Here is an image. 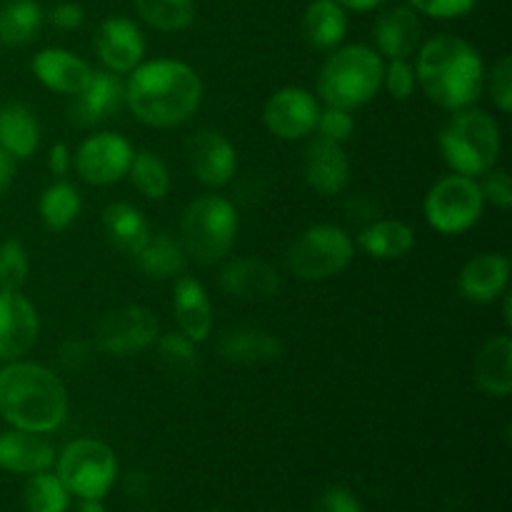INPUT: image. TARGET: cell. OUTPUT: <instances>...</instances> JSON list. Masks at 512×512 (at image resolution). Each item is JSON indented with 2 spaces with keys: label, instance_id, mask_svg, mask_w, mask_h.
<instances>
[{
  "label": "cell",
  "instance_id": "obj_49",
  "mask_svg": "<svg viewBox=\"0 0 512 512\" xmlns=\"http://www.w3.org/2000/svg\"><path fill=\"white\" fill-rule=\"evenodd\" d=\"M338 5H343V8H350V10H360V13H365V10H373V8H380V5L385 3V0H335Z\"/></svg>",
  "mask_w": 512,
  "mask_h": 512
},
{
  "label": "cell",
  "instance_id": "obj_9",
  "mask_svg": "<svg viewBox=\"0 0 512 512\" xmlns=\"http://www.w3.org/2000/svg\"><path fill=\"white\" fill-rule=\"evenodd\" d=\"M425 220L438 233L458 235L473 228L485 208L480 183L468 175H445L430 188L425 198Z\"/></svg>",
  "mask_w": 512,
  "mask_h": 512
},
{
  "label": "cell",
  "instance_id": "obj_32",
  "mask_svg": "<svg viewBox=\"0 0 512 512\" xmlns=\"http://www.w3.org/2000/svg\"><path fill=\"white\" fill-rule=\"evenodd\" d=\"M80 193L70 183L60 180L53 183L50 188L43 190L40 195V218H43L45 228L60 233L68 230L80 215Z\"/></svg>",
  "mask_w": 512,
  "mask_h": 512
},
{
  "label": "cell",
  "instance_id": "obj_21",
  "mask_svg": "<svg viewBox=\"0 0 512 512\" xmlns=\"http://www.w3.org/2000/svg\"><path fill=\"white\" fill-rule=\"evenodd\" d=\"M33 73L53 93L78 95L93 75V68L70 50L48 48L33 58Z\"/></svg>",
  "mask_w": 512,
  "mask_h": 512
},
{
  "label": "cell",
  "instance_id": "obj_15",
  "mask_svg": "<svg viewBox=\"0 0 512 512\" xmlns=\"http://www.w3.org/2000/svg\"><path fill=\"white\" fill-rule=\"evenodd\" d=\"M188 158L195 178L210 188L228 185L238 170V153L218 130H198L188 143Z\"/></svg>",
  "mask_w": 512,
  "mask_h": 512
},
{
  "label": "cell",
  "instance_id": "obj_46",
  "mask_svg": "<svg viewBox=\"0 0 512 512\" xmlns=\"http://www.w3.org/2000/svg\"><path fill=\"white\" fill-rule=\"evenodd\" d=\"M345 210H348L350 220H370V223L380 215V205L373 198H368V195H355V198H350Z\"/></svg>",
  "mask_w": 512,
  "mask_h": 512
},
{
  "label": "cell",
  "instance_id": "obj_27",
  "mask_svg": "<svg viewBox=\"0 0 512 512\" xmlns=\"http://www.w3.org/2000/svg\"><path fill=\"white\" fill-rule=\"evenodd\" d=\"M103 228L110 245L118 248L123 255H130V258H135L150 238L148 220L130 203L108 205L103 210Z\"/></svg>",
  "mask_w": 512,
  "mask_h": 512
},
{
  "label": "cell",
  "instance_id": "obj_23",
  "mask_svg": "<svg viewBox=\"0 0 512 512\" xmlns=\"http://www.w3.org/2000/svg\"><path fill=\"white\" fill-rule=\"evenodd\" d=\"M473 378L490 398H508L512 390V340L495 335L485 340L473 363Z\"/></svg>",
  "mask_w": 512,
  "mask_h": 512
},
{
  "label": "cell",
  "instance_id": "obj_14",
  "mask_svg": "<svg viewBox=\"0 0 512 512\" xmlns=\"http://www.w3.org/2000/svg\"><path fill=\"white\" fill-rule=\"evenodd\" d=\"M38 313L20 290H0V360H20L38 340Z\"/></svg>",
  "mask_w": 512,
  "mask_h": 512
},
{
  "label": "cell",
  "instance_id": "obj_40",
  "mask_svg": "<svg viewBox=\"0 0 512 512\" xmlns=\"http://www.w3.org/2000/svg\"><path fill=\"white\" fill-rule=\"evenodd\" d=\"M353 118H350V110H343V108H325L320 110L318 115V125H315V130H318L323 138L328 140H335V143L343 145L345 140L353 135Z\"/></svg>",
  "mask_w": 512,
  "mask_h": 512
},
{
  "label": "cell",
  "instance_id": "obj_29",
  "mask_svg": "<svg viewBox=\"0 0 512 512\" xmlns=\"http://www.w3.org/2000/svg\"><path fill=\"white\" fill-rule=\"evenodd\" d=\"M358 245L378 260H398L413 250L415 233L403 220H373L358 235Z\"/></svg>",
  "mask_w": 512,
  "mask_h": 512
},
{
  "label": "cell",
  "instance_id": "obj_47",
  "mask_svg": "<svg viewBox=\"0 0 512 512\" xmlns=\"http://www.w3.org/2000/svg\"><path fill=\"white\" fill-rule=\"evenodd\" d=\"M70 165H73V158H70L68 145H63V143L53 145V148H50V153H48V170H50V173H53L55 178H65V175H68V170H70Z\"/></svg>",
  "mask_w": 512,
  "mask_h": 512
},
{
  "label": "cell",
  "instance_id": "obj_6",
  "mask_svg": "<svg viewBox=\"0 0 512 512\" xmlns=\"http://www.w3.org/2000/svg\"><path fill=\"white\" fill-rule=\"evenodd\" d=\"M183 248L195 263L213 265L230 253L238 235V213L233 203L220 195H203L185 208Z\"/></svg>",
  "mask_w": 512,
  "mask_h": 512
},
{
  "label": "cell",
  "instance_id": "obj_43",
  "mask_svg": "<svg viewBox=\"0 0 512 512\" xmlns=\"http://www.w3.org/2000/svg\"><path fill=\"white\" fill-rule=\"evenodd\" d=\"M315 512H363V505L350 490L345 488H328L318 498Z\"/></svg>",
  "mask_w": 512,
  "mask_h": 512
},
{
  "label": "cell",
  "instance_id": "obj_36",
  "mask_svg": "<svg viewBox=\"0 0 512 512\" xmlns=\"http://www.w3.org/2000/svg\"><path fill=\"white\" fill-rule=\"evenodd\" d=\"M160 368L168 375H193L198 368V353L195 343L183 333H165L155 340Z\"/></svg>",
  "mask_w": 512,
  "mask_h": 512
},
{
  "label": "cell",
  "instance_id": "obj_17",
  "mask_svg": "<svg viewBox=\"0 0 512 512\" xmlns=\"http://www.w3.org/2000/svg\"><path fill=\"white\" fill-rule=\"evenodd\" d=\"M95 50L110 73H133L145 55V38L128 18H108L95 35Z\"/></svg>",
  "mask_w": 512,
  "mask_h": 512
},
{
  "label": "cell",
  "instance_id": "obj_44",
  "mask_svg": "<svg viewBox=\"0 0 512 512\" xmlns=\"http://www.w3.org/2000/svg\"><path fill=\"white\" fill-rule=\"evenodd\" d=\"M90 345L83 343V340H65L58 350V360L65 370L70 373H78L85 365L90 363Z\"/></svg>",
  "mask_w": 512,
  "mask_h": 512
},
{
  "label": "cell",
  "instance_id": "obj_26",
  "mask_svg": "<svg viewBox=\"0 0 512 512\" xmlns=\"http://www.w3.org/2000/svg\"><path fill=\"white\" fill-rule=\"evenodd\" d=\"M38 118L23 103L0 105V150L15 160H25L38 150Z\"/></svg>",
  "mask_w": 512,
  "mask_h": 512
},
{
  "label": "cell",
  "instance_id": "obj_48",
  "mask_svg": "<svg viewBox=\"0 0 512 512\" xmlns=\"http://www.w3.org/2000/svg\"><path fill=\"white\" fill-rule=\"evenodd\" d=\"M15 178V158H10L5 150H0V193L8 190V185Z\"/></svg>",
  "mask_w": 512,
  "mask_h": 512
},
{
  "label": "cell",
  "instance_id": "obj_41",
  "mask_svg": "<svg viewBox=\"0 0 512 512\" xmlns=\"http://www.w3.org/2000/svg\"><path fill=\"white\" fill-rule=\"evenodd\" d=\"M485 180L480 183V193H483L485 203H493L495 208L508 210L512 208V183L510 175L505 170H493L483 173Z\"/></svg>",
  "mask_w": 512,
  "mask_h": 512
},
{
  "label": "cell",
  "instance_id": "obj_12",
  "mask_svg": "<svg viewBox=\"0 0 512 512\" xmlns=\"http://www.w3.org/2000/svg\"><path fill=\"white\" fill-rule=\"evenodd\" d=\"M320 105L305 88H280L265 103V128L280 140H303L318 125Z\"/></svg>",
  "mask_w": 512,
  "mask_h": 512
},
{
  "label": "cell",
  "instance_id": "obj_18",
  "mask_svg": "<svg viewBox=\"0 0 512 512\" xmlns=\"http://www.w3.org/2000/svg\"><path fill=\"white\" fill-rule=\"evenodd\" d=\"M510 280V260L498 253H480L463 265L458 288L470 303H493L505 295Z\"/></svg>",
  "mask_w": 512,
  "mask_h": 512
},
{
  "label": "cell",
  "instance_id": "obj_30",
  "mask_svg": "<svg viewBox=\"0 0 512 512\" xmlns=\"http://www.w3.org/2000/svg\"><path fill=\"white\" fill-rule=\"evenodd\" d=\"M345 30H348V18H345L343 5H338L335 0H315L305 10L303 35L313 48H335L345 38Z\"/></svg>",
  "mask_w": 512,
  "mask_h": 512
},
{
  "label": "cell",
  "instance_id": "obj_10",
  "mask_svg": "<svg viewBox=\"0 0 512 512\" xmlns=\"http://www.w3.org/2000/svg\"><path fill=\"white\" fill-rule=\"evenodd\" d=\"M158 335V318L153 310L143 308V305H125V308L110 310L95 330L98 348L108 355H118V358L143 353L158 340Z\"/></svg>",
  "mask_w": 512,
  "mask_h": 512
},
{
  "label": "cell",
  "instance_id": "obj_16",
  "mask_svg": "<svg viewBox=\"0 0 512 512\" xmlns=\"http://www.w3.org/2000/svg\"><path fill=\"white\" fill-rule=\"evenodd\" d=\"M303 175L305 183L325 198L343 193L350 180V160L343 145L323 138V135L310 140L305 148Z\"/></svg>",
  "mask_w": 512,
  "mask_h": 512
},
{
  "label": "cell",
  "instance_id": "obj_8",
  "mask_svg": "<svg viewBox=\"0 0 512 512\" xmlns=\"http://www.w3.org/2000/svg\"><path fill=\"white\" fill-rule=\"evenodd\" d=\"M118 463L113 450L100 440H73L58 460V478L80 500H100L113 485Z\"/></svg>",
  "mask_w": 512,
  "mask_h": 512
},
{
  "label": "cell",
  "instance_id": "obj_37",
  "mask_svg": "<svg viewBox=\"0 0 512 512\" xmlns=\"http://www.w3.org/2000/svg\"><path fill=\"white\" fill-rule=\"evenodd\" d=\"M28 253L20 240H5L0 245V290H20L28 280Z\"/></svg>",
  "mask_w": 512,
  "mask_h": 512
},
{
  "label": "cell",
  "instance_id": "obj_13",
  "mask_svg": "<svg viewBox=\"0 0 512 512\" xmlns=\"http://www.w3.org/2000/svg\"><path fill=\"white\" fill-rule=\"evenodd\" d=\"M125 105V83L118 73L110 70H93L90 80L78 95H73L68 115L78 128H93V125L108 123L110 118L123 110Z\"/></svg>",
  "mask_w": 512,
  "mask_h": 512
},
{
  "label": "cell",
  "instance_id": "obj_20",
  "mask_svg": "<svg viewBox=\"0 0 512 512\" xmlns=\"http://www.w3.org/2000/svg\"><path fill=\"white\" fill-rule=\"evenodd\" d=\"M220 288L240 300H270L280 290V275L260 258H235L220 273Z\"/></svg>",
  "mask_w": 512,
  "mask_h": 512
},
{
  "label": "cell",
  "instance_id": "obj_7",
  "mask_svg": "<svg viewBox=\"0 0 512 512\" xmlns=\"http://www.w3.org/2000/svg\"><path fill=\"white\" fill-rule=\"evenodd\" d=\"M353 260V240L338 225H313L288 250V268L295 278L318 283L343 273Z\"/></svg>",
  "mask_w": 512,
  "mask_h": 512
},
{
  "label": "cell",
  "instance_id": "obj_5",
  "mask_svg": "<svg viewBox=\"0 0 512 512\" xmlns=\"http://www.w3.org/2000/svg\"><path fill=\"white\" fill-rule=\"evenodd\" d=\"M440 153L458 175L488 173L500 155L498 123L485 110H455L440 130Z\"/></svg>",
  "mask_w": 512,
  "mask_h": 512
},
{
  "label": "cell",
  "instance_id": "obj_52",
  "mask_svg": "<svg viewBox=\"0 0 512 512\" xmlns=\"http://www.w3.org/2000/svg\"><path fill=\"white\" fill-rule=\"evenodd\" d=\"M213 512H218V510H213Z\"/></svg>",
  "mask_w": 512,
  "mask_h": 512
},
{
  "label": "cell",
  "instance_id": "obj_31",
  "mask_svg": "<svg viewBox=\"0 0 512 512\" xmlns=\"http://www.w3.org/2000/svg\"><path fill=\"white\" fill-rule=\"evenodd\" d=\"M40 25H43V13L33 0H10L0 10V43L8 48L28 45L30 40L38 38Z\"/></svg>",
  "mask_w": 512,
  "mask_h": 512
},
{
  "label": "cell",
  "instance_id": "obj_42",
  "mask_svg": "<svg viewBox=\"0 0 512 512\" xmlns=\"http://www.w3.org/2000/svg\"><path fill=\"white\" fill-rule=\"evenodd\" d=\"M410 3H413V10H420V13L430 15V18L450 20L470 13L478 0H410Z\"/></svg>",
  "mask_w": 512,
  "mask_h": 512
},
{
  "label": "cell",
  "instance_id": "obj_50",
  "mask_svg": "<svg viewBox=\"0 0 512 512\" xmlns=\"http://www.w3.org/2000/svg\"><path fill=\"white\" fill-rule=\"evenodd\" d=\"M78 512H105V508L100 505V500H83Z\"/></svg>",
  "mask_w": 512,
  "mask_h": 512
},
{
  "label": "cell",
  "instance_id": "obj_24",
  "mask_svg": "<svg viewBox=\"0 0 512 512\" xmlns=\"http://www.w3.org/2000/svg\"><path fill=\"white\" fill-rule=\"evenodd\" d=\"M218 353L225 363L233 365H268L278 363L283 355V345L275 335L258 328H230L225 330L218 343Z\"/></svg>",
  "mask_w": 512,
  "mask_h": 512
},
{
  "label": "cell",
  "instance_id": "obj_22",
  "mask_svg": "<svg viewBox=\"0 0 512 512\" xmlns=\"http://www.w3.org/2000/svg\"><path fill=\"white\" fill-rule=\"evenodd\" d=\"M55 450L53 445L38 433L28 430H8L0 433V468L18 475L43 473L53 465Z\"/></svg>",
  "mask_w": 512,
  "mask_h": 512
},
{
  "label": "cell",
  "instance_id": "obj_51",
  "mask_svg": "<svg viewBox=\"0 0 512 512\" xmlns=\"http://www.w3.org/2000/svg\"><path fill=\"white\" fill-rule=\"evenodd\" d=\"M503 320H505V325H508V328H510V325H512V318H510V295H505V308H503Z\"/></svg>",
  "mask_w": 512,
  "mask_h": 512
},
{
  "label": "cell",
  "instance_id": "obj_19",
  "mask_svg": "<svg viewBox=\"0 0 512 512\" xmlns=\"http://www.w3.org/2000/svg\"><path fill=\"white\" fill-rule=\"evenodd\" d=\"M173 313L180 333L193 343H205L213 330V305L203 283L193 275H180L173 285Z\"/></svg>",
  "mask_w": 512,
  "mask_h": 512
},
{
  "label": "cell",
  "instance_id": "obj_33",
  "mask_svg": "<svg viewBox=\"0 0 512 512\" xmlns=\"http://www.w3.org/2000/svg\"><path fill=\"white\" fill-rule=\"evenodd\" d=\"M130 180L138 188L140 195H145L148 200H163L170 190V173L168 165L160 160V155H155L153 150H140L133 153L128 168Z\"/></svg>",
  "mask_w": 512,
  "mask_h": 512
},
{
  "label": "cell",
  "instance_id": "obj_25",
  "mask_svg": "<svg viewBox=\"0 0 512 512\" xmlns=\"http://www.w3.org/2000/svg\"><path fill=\"white\" fill-rule=\"evenodd\" d=\"M420 33H423V25H420L418 13L413 8L398 5L380 15L373 35L380 53L388 55L390 60H408L418 50Z\"/></svg>",
  "mask_w": 512,
  "mask_h": 512
},
{
  "label": "cell",
  "instance_id": "obj_35",
  "mask_svg": "<svg viewBox=\"0 0 512 512\" xmlns=\"http://www.w3.org/2000/svg\"><path fill=\"white\" fill-rule=\"evenodd\" d=\"M70 493L58 475L35 473L30 483L25 485V508L28 512H65L68 510Z\"/></svg>",
  "mask_w": 512,
  "mask_h": 512
},
{
  "label": "cell",
  "instance_id": "obj_4",
  "mask_svg": "<svg viewBox=\"0 0 512 512\" xmlns=\"http://www.w3.org/2000/svg\"><path fill=\"white\" fill-rule=\"evenodd\" d=\"M383 60L368 45H348L325 60L318 93L330 108L355 110L370 103L383 85Z\"/></svg>",
  "mask_w": 512,
  "mask_h": 512
},
{
  "label": "cell",
  "instance_id": "obj_3",
  "mask_svg": "<svg viewBox=\"0 0 512 512\" xmlns=\"http://www.w3.org/2000/svg\"><path fill=\"white\" fill-rule=\"evenodd\" d=\"M415 78L435 105L463 110L480 98L485 68L478 50L468 40L438 35L420 48Z\"/></svg>",
  "mask_w": 512,
  "mask_h": 512
},
{
  "label": "cell",
  "instance_id": "obj_11",
  "mask_svg": "<svg viewBox=\"0 0 512 512\" xmlns=\"http://www.w3.org/2000/svg\"><path fill=\"white\" fill-rule=\"evenodd\" d=\"M133 145L118 133L90 135L75 153V170L90 185H113L128 175Z\"/></svg>",
  "mask_w": 512,
  "mask_h": 512
},
{
  "label": "cell",
  "instance_id": "obj_45",
  "mask_svg": "<svg viewBox=\"0 0 512 512\" xmlns=\"http://www.w3.org/2000/svg\"><path fill=\"white\" fill-rule=\"evenodd\" d=\"M83 8H80L78 3H60L55 5L53 13H50V20H53V25L58 30H75L83 25Z\"/></svg>",
  "mask_w": 512,
  "mask_h": 512
},
{
  "label": "cell",
  "instance_id": "obj_28",
  "mask_svg": "<svg viewBox=\"0 0 512 512\" xmlns=\"http://www.w3.org/2000/svg\"><path fill=\"white\" fill-rule=\"evenodd\" d=\"M135 263H138V268L148 278L173 280L180 278L185 273V268H188V253H185L183 243L170 238L168 233H158L150 235L143 250L135 255Z\"/></svg>",
  "mask_w": 512,
  "mask_h": 512
},
{
  "label": "cell",
  "instance_id": "obj_1",
  "mask_svg": "<svg viewBox=\"0 0 512 512\" xmlns=\"http://www.w3.org/2000/svg\"><path fill=\"white\" fill-rule=\"evenodd\" d=\"M203 100V83L190 65L160 58L138 65L125 85V105L150 128H175Z\"/></svg>",
  "mask_w": 512,
  "mask_h": 512
},
{
  "label": "cell",
  "instance_id": "obj_2",
  "mask_svg": "<svg viewBox=\"0 0 512 512\" xmlns=\"http://www.w3.org/2000/svg\"><path fill=\"white\" fill-rule=\"evenodd\" d=\"M0 415L15 430L53 433L68 415V390L53 370L13 360L0 370Z\"/></svg>",
  "mask_w": 512,
  "mask_h": 512
},
{
  "label": "cell",
  "instance_id": "obj_39",
  "mask_svg": "<svg viewBox=\"0 0 512 512\" xmlns=\"http://www.w3.org/2000/svg\"><path fill=\"white\" fill-rule=\"evenodd\" d=\"M383 83L395 100H408L418 78H415V68L408 60H390L388 68L383 70Z\"/></svg>",
  "mask_w": 512,
  "mask_h": 512
},
{
  "label": "cell",
  "instance_id": "obj_38",
  "mask_svg": "<svg viewBox=\"0 0 512 512\" xmlns=\"http://www.w3.org/2000/svg\"><path fill=\"white\" fill-rule=\"evenodd\" d=\"M490 98L498 105L500 113H510L512 110V58L503 55L498 63L490 70Z\"/></svg>",
  "mask_w": 512,
  "mask_h": 512
},
{
  "label": "cell",
  "instance_id": "obj_34",
  "mask_svg": "<svg viewBox=\"0 0 512 512\" xmlns=\"http://www.w3.org/2000/svg\"><path fill=\"white\" fill-rule=\"evenodd\" d=\"M140 18L155 30H185L195 18V0H135Z\"/></svg>",
  "mask_w": 512,
  "mask_h": 512
}]
</instances>
